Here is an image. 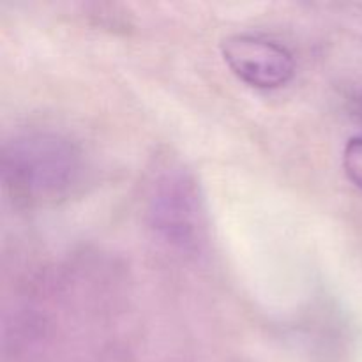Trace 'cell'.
Returning <instances> with one entry per match:
<instances>
[{
    "label": "cell",
    "instance_id": "6da1fadb",
    "mask_svg": "<svg viewBox=\"0 0 362 362\" xmlns=\"http://www.w3.org/2000/svg\"><path fill=\"white\" fill-rule=\"evenodd\" d=\"M2 182L25 207L55 205L76 191L85 173L81 148L62 133L30 129L2 147Z\"/></svg>",
    "mask_w": 362,
    "mask_h": 362
},
{
    "label": "cell",
    "instance_id": "7a4b0ae2",
    "mask_svg": "<svg viewBox=\"0 0 362 362\" xmlns=\"http://www.w3.org/2000/svg\"><path fill=\"white\" fill-rule=\"evenodd\" d=\"M148 223L161 240L182 253H198L207 243L209 223L204 197L186 170H170L152 186Z\"/></svg>",
    "mask_w": 362,
    "mask_h": 362
},
{
    "label": "cell",
    "instance_id": "3957f363",
    "mask_svg": "<svg viewBox=\"0 0 362 362\" xmlns=\"http://www.w3.org/2000/svg\"><path fill=\"white\" fill-rule=\"evenodd\" d=\"M233 76L260 90L285 87L296 74V59L281 42L260 34H232L219 45Z\"/></svg>",
    "mask_w": 362,
    "mask_h": 362
},
{
    "label": "cell",
    "instance_id": "277c9868",
    "mask_svg": "<svg viewBox=\"0 0 362 362\" xmlns=\"http://www.w3.org/2000/svg\"><path fill=\"white\" fill-rule=\"evenodd\" d=\"M341 165L350 182L362 191V136H354L346 141Z\"/></svg>",
    "mask_w": 362,
    "mask_h": 362
}]
</instances>
